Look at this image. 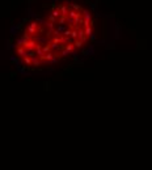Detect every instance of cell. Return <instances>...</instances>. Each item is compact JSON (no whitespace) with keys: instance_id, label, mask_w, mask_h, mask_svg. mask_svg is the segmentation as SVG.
I'll list each match as a JSON object with an SVG mask.
<instances>
[{"instance_id":"obj_1","label":"cell","mask_w":152,"mask_h":170,"mask_svg":"<svg viewBox=\"0 0 152 170\" xmlns=\"http://www.w3.org/2000/svg\"><path fill=\"white\" fill-rule=\"evenodd\" d=\"M13 55L31 71L43 69L61 62L55 55L50 39V27L39 17L24 25L13 47Z\"/></svg>"}]
</instances>
